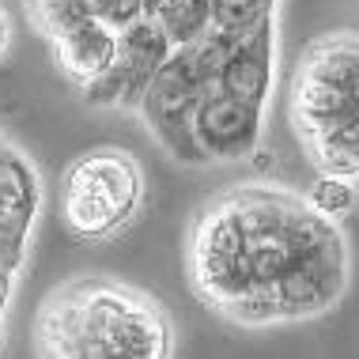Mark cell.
<instances>
[{"label": "cell", "instance_id": "10", "mask_svg": "<svg viewBox=\"0 0 359 359\" xmlns=\"http://www.w3.org/2000/svg\"><path fill=\"white\" fill-rule=\"evenodd\" d=\"M38 208H42V182H38V170L31 167V159H27L23 151L12 148V144L0 137V212L34 227Z\"/></svg>", "mask_w": 359, "mask_h": 359}, {"label": "cell", "instance_id": "8", "mask_svg": "<svg viewBox=\"0 0 359 359\" xmlns=\"http://www.w3.org/2000/svg\"><path fill=\"white\" fill-rule=\"evenodd\" d=\"M197 140L208 163H238L250 159L265 137V106L231 99L223 91H205L197 106Z\"/></svg>", "mask_w": 359, "mask_h": 359}, {"label": "cell", "instance_id": "9", "mask_svg": "<svg viewBox=\"0 0 359 359\" xmlns=\"http://www.w3.org/2000/svg\"><path fill=\"white\" fill-rule=\"evenodd\" d=\"M50 50L61 76L80 91L83 83H91L95 76H102L114 65V57H118V27L106 23L102 15H83L50 34Z\"/></svg>", "mask_w": 359, "mask_h": 359}, {"label": "cell", "instance_id": "3", "mask_svg": "<svg viewBox=\"0 0 359 359\" xmlns=\"http://www.w3.org/2000/svg\"><path fill=\"white\" fill-rule=\"evenodd\" d=\"M287 121L318 174L359 182V31L303 46L291 69Z\"/></svg>", "mask_w": 359, "mask_h": 359}, {"label": "cell", "instance_id": "15", "mask_svg": "<svg viewBox=\"0 0 359 359\" xmlns=\"http://www.w3.org/2000/svg\"><path fill=\"white\" fill-rule=\"evenodd\" d=\"M8 42H12V23H8V15L0 12V57H4V50H8Z\"/></svg>", "mask_w": 359, "mask_h": 359}, {"label": "cell", "instance_id": "4", "mask_svg": "<svg viewBox=\"0 0 359 359\" xmlns=\"http://www.w3.org/2000/svg\"><path fill=\"white\" fill-rule=\"evenodd\" d=\"M223 53L227 50L205 34L189 46H174L133 110L151 133V140L182 167H208V155L201 148L193 121H197V106L212 87V72Z\"/></svg>", "mask_w": 359, "mask_h": 359}, {"label": "cell", "instance_id": "2", "mask_svg": "<svg viewBox=\"0 0 359 359\" xmlns=\"http://www.w3.org/2000/svg\"><path fill=\"white\" fill-rule=\"evenodd\" d=\"M38 352L57 359H167L170 314L110 276L69 280L38 310Z\"/></svg>", "mask_w": 359, "mask_h": 359}, {"label": "cell", "instance_id": "7", "mask_svg": "<svg viewBox=\"0 0 359 359\" xmlns=\"http://www.w3.org/2000/svg\"><path fill=\"white\" fill-rule=\"evenodd\" d=\"M276 76H280V8L265 12L246 34L227 46V53L219 57L216 72H212V91H223L231 99L269 110Z\"/></svg>", "mask_w": 359, "mask_h": 359}, {"label": "cell", "instance_id": "11", "mask_svg": "<svg viewBox=\"0 0 359 359\" xmlns=\"http://www.w3.org/2000/svg\"><path fill=\"white\" fill-rule=\"evenodd\" d=\"M151 15L167 31L170 46H189L205 34L212 19V0H151Z\"/></svg>", "mask_w": 359, "mask_h": 359}, {"label": "cell", "instance_id": "14", "mask_svg": "<svg viewBox=\"0 0 359 359\" xmlns=\"http://www.w3.org/2000/svg\"><path fill=\"white\" fill-rule=\"evenodd\" d=\"M15 273L19 269L0 265V325H4V310H8V299H12V287H15Z\"/></svg>", "mask_w": 359, "mask_h": 359}, {"label": "cell", "instance_id": "12", "mask_svg": "<svg viewBox=\"0 0 359 359\" xmlns=\"http://www.w3.org/2000/svg\"><path fill=\"white\" fill-rule=\"evenodd\" d=\"M306 201L322 212L325 219L341 223L344 216H352V208H355V178H344V174H318V182L306 189Z\"/></svg>", "mask_w": 359, "mask_h": 359}, {"label": "cell", "instance_id": "5", "mask_svg": "<svg viewBox=\"0 0 359 359\" xmlns=\"http://www.w3.org/2000/svg\"><path fill=\"white\" fill-rule=\"evenodd\" d=\"M144 208V167L125 148H91L61 178V223L80 242L118 238Z\"/></svg>", "mask_w": 359, "mask_h": 359}, {"label": "cell", "instance_id": "13", "mask_svg": "<svg viewBox=\"0 0 359 359\" xmlns=\"http://www.w3.org/2000/svg\"><path fill=\"white\" fill-rule=\"evenodd\" d=\"M27 12H31L38 31L50 38L53 31L76 23V19L95 15V4H91V0H27Z\"/></svg>", "mask_w": 359, "mask_h": 359}, {"label": "cell", "instance_id": "1", "mask_svg": "<svg viewBox=\"0 0 359 359\" xmlns=\"http://www.w3.org/2000/svg\"><path fill=\"white\" fill-rule=\"evenodd\" d=\"M186 276L223 322L299 325L329 314L352 284L341 223L276 182H242L208 197L189 223Z\"/></svg>", "mask_w": 359, "mask_h": 359}, {"label": "cell", "instance_id": "6", "mask_svg": "<svg viewBox=\"0 0 359 359\" xmlns=\"http://www.w3.org/2000/svg\"><path fill=\"white\" fill-rule=\"evenodd\" d=\"M170 50H174L170 38L151 12L129 19V23L118 27V57H114V65L102 76H95L91 83L80 87V99L87 106H95V110L133 114L144 87L151 83L155 69L167 61Z\"/></svg>", "mask_w": 359, "mask_h": 359}]
</instances>
